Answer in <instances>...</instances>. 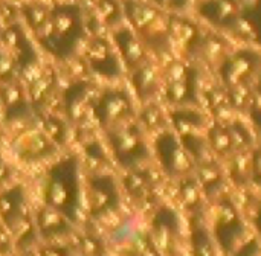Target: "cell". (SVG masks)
Segmentation results:
<instances>
[{
	"mask_svg": "<svg viewBox=\"0 0 261 256\" xmlns=\"http://www.w3.org/2000/svg\"><path fill=\"white\" fill-rule=\"evenodd\" d=\"M12 147L17 156L21 160H28V162H35V160L50 157L57 151V147L43 133V130H38L34 127L26 128L23 133H20L14 139Z\"/></svg>",
	"mask_w": 261,
	"mask_h": 256,
	"instance_id": "cell-9",
	"label": "cell"
},
{
	"mask_svg": "<svg viewBox=\"0 0 261 256\" xmlns=\"http://www.w3.org/2000/svg\"><path fill=\"white\" fill-rule=\"evenodd\" d=\"M0 218L12 232L18 246L26 247L37 237L35 223L28 212L26 192L21 185H14L0 194Z\"/></svg>",
	"mask_w": 261,
	"mask_h": 256,
	"instance_id": "cell-3",
	"label": "cell"
},
{
	"mask_svg": "<svg viewBox=\"0 0 261 256\" xmlns=\"http://www.w3.org/2000/svg\"><path fill=\"white\" fill-rule=\"evenodd\" d=\"M0 137H2V131H0Z\"/></svg>",
	"mask_w": 261,
	"mask_h": 256,
	"instance_id": "cell-30",
	"label": "cell"
},
{
	"mask_svg": "<svg viewBox=\"0 0 261 256\" xmlns=\"http://www.w3.org/2000/svg\"><path fill=\"white\" fill-rule=\"evenodd\" d=\"M87 209L92 218H101L119 208L121 198L115 179L107 173H95L87 179Z\"/></svg>",
	"mask_w": 261,
	"mask_h": 256,
	"instance_id": "cell-5",
	"label": "cell"
},
{
	"mask_svg": "<svg viewBox=\"0 0 261 256\" xmlns=\"http://www.w3.org/2000/svg\"><path fill=\"white\" fill-rule=\"evenodd\" d=\"M115 43L121 52V56L124 58V63L128 69H138L142 66L144 60V50L139 41L135 38V35L128 29H119L115 32Z\"/></svg>",
	"mask_w": 261,
	"mask_h": 256,
	"instance_id": "cell-16",
	"label": "cell"
},
{
	"mask_svg": "<svg viewBox=\"0 0 261 256\" xmlns=\"http://www.w3.org/2000/svg\"><path fill=\"white\" fill-rule=\"evenodd\" d=\"M57 73L52 69H41L40 73L28 82V101L34 111H43L57 89Z\"/></svg>",
	"mask_w": 261,
	"mask_h": 256,
	"instance_id": "cell-12",
	"label": "cell"
},
{
	"mask_svg": "<svg viewBox=\"0 0 261 256\" xmlns=\"http://www.w3.org/2000/svg\"><path fill=\"white\" fill-rule=\"evenodd\" d=\"M173 214L170 211H162L156 215L153 221V235L151 240L156 249L162 252H170L173 249L174 241V229H173Z\"/></svg>",
	"mask_w": 261,
	"mask_h": 256,
	"instance_id": "cell-17",
	"label": "cell"
},
{
	"mask_svg": "<svg viewBox=\"0 0 261 256\" xmlns=\"http://www.w3.org/2000/svg\"><path fill=\"white\" fill-rule=\"evenodd\" d=\"M35 229H37V234L44 240L66 237L73 232L72 223L61 212L46 205L37 214Z\"/></svg>",
	"mask_w": 261,
	"mask_h": 256,
	"instance_id": "cell-13",
	"label": "cell"
},
{
	"mask_svg": "<svg viewBox=\"0 0 261 256\" xmlns=\"http://www.w3.org/2000/svg\"><path fill=\"white\" fill-rule=\"evenodd\" d=\"M80 256H106V247L101 238L95 235H84L80 240Z\"/></svg>",
	"mask_w": 261,
	"mask_h": 256,
	"instance_id": "cell-23",
	"label": "cell"
},
{
	"mask_svg": "<svg viewBox=\"0 0 261 256\" xmlns=\"http://www.w3.org/2000/svg\"><path fill=\"white\" fill-rule=\"evenodd\" d=\"M118 241L127 246L125 256H159L151 237L141 231H133L130 227H121L118 231Z\"/></svg>",
	"mask_w": 261,
	"mask_h": 256,
	"instance_id": "cell-14",
	"label": "cell"
},
{
	"mask_svg": "<svg viewBox=\"0 0 261 256\" xmlns=\"http://www.w3.org/2000/svg\"><path fill=\"white\" fill-rule=\"evenodd\" d=\"M24 96V90L18 81L0 84V102L3 105L5 121L15 122L23 119L29 113V101Z\"/></svg>",
	"mask_w": 261,
	"mask_h": 256,
	"instance_id": "cell-11",
	"label": "cell"
},
{
	"mask_svg": "<svg viewBox=\"0 0 261 256\" xmlns=\"http://www.w3.org/2000/svg\"><path fill=\"white\" fill-rule=\"evenodd\" d=\"M142 121H144V124L148 128H156L161 124V113H159V110L154 108V107L145 108V111L142 115Z\"/></svg>",
	"mask_w": 261,
	"mask_h": 256,
	"instance_id": "cell-26",
	"label": "cell"
},
{
	"mask_svg": "<svg viewBox=\"0 0 261 256\" xmlns=\"http://www.w3.org/2000/svg\"><path fill=\"white\" fill-rule=\"evenodd\" d=\"M41 130L43 133L52 140V144L55 147H61L66 144V139H67V128H66V124L57 118V116H46L43 119V125H41Z\"/></svg>",
	"mask_w": 261,
	"mask_h": 256,
	"instance_id": "cell-20",
	"label": "cell"
},
{
	"mask_svg": "<svg viewBox=\"0 0 261 256\" xmlns=\"http://www.w3.org/2000/svg\"><path fill=\"white\" fill-rule=\"evenodd\" d=\"M92 115L101 128L110 130L121 124L130 122L133 118L132 99L124 90H107L98 96Z\"/></svg>",
	"mask_w": 261,
	"mask_h": 256,
	"instance_id": "cell-6",
	"label": "cell"
},
{
	"mask_svg": "<svg viewBox=\"0 0 261 256\" xmlns=\"http://www.w3.org/2000/svg\"><path fill=\"white\" fill-rule=\"evenodd\" d=\"M84 151H86V156H87V160L93 163V166L96 168L95 173H102L101 168L107 163V157H106V153L102 150V147L98 144V142H90L84 147Z\"/></svg>",
	"mask_w": 261,
	"mask_h": 256,
	"instance_id": "cell-24",
	"label": "cell"
},
{
	"mask_svg": "<svg viewBox=\"0 0 261 256\" xmlns=\"http://www.w3.org/2000/svg\"><path fill=\"white\" fill-rule=\"evenodd\" d=\"M110 148L116 162L125 169H135L141 162L148 157L144 137L138 125L125 122L107 130Z\"/></svg>",
	"mask_w": 261,
	"mask_h": 256,
	"instance_id": "cell-4",
	"label": "cell"
},
{
	"mask_svg": "<svg viewBox=\"0 0 261 256\" xmlns=\"http://www.w3.org/2000/svg\"><path fill=\"white\" fill-rule=\"evenodd\" d=\"M180 195L188 206H194L199 202V188L194 182H185L180 188Z\"/></svg>",
	"mask_w": 261,
	"mask_h": 256,
	"instance_id": "cell-25",
	"label": "cell"
},
{
	"mask_svg": "<svg viewBox=\"0 0 261 256\" xmlns=\"http://www.w3.org/2000/svg\"><path fill=\"white\" fill-rule=\"evenodd\" d=\"M40 256H73L67 246H46L40 250Z\"/></svg>",
	"mask_w": 261,
	"mask_h": 256,
	"instance_id": "cell-27",
	"label": "cell"
},
{
	"mask_svg": "<svg viewBox=\"0 0 261 256\" xmlns=\"http://www.w3.org/2000/svg\"><path fill=\"white\" fill-rule=\"evenodd\" d=\"M49 12H50V8L43 3H31V5L23 6V17L29 29L34 32V35L43 29V26L46 24L49 18Z\"/></svg>",
	"mask_w": 261,
	"mask_h": 256,
	"instance_id": "cell-19",
	"label": "cell"
},
{
	"mask_svg": "<svg viewBox=\"0 0 261 256\" xmlns=\"http://www.w3.org/2000/svg\"><path fill=\"white\" fill-rule=\"evenodd\" d=\"M122 5L118 0H98L96 20L107 26H118L122 21Z\"/></svg>",
	"mask_w": 261,
	"mask_h": 256,
	"instance_id": "cell-18",
	"label": "cell"
},
{
	"mask_svg": "<svg viewBox=\"0 0 261 256\" xmlns=\"http://www.w3.org/2000/svg\"><path fill=\"white\" fill-rule=\"evenodd\" d=\"M252 173L255 177H260L261 179V150L254 156V160H252Z\"/></svg>",
	"mask_w": 261,
	"mask_h": 256,
	"instance_id": "cell-29",
	"label": "cell"
},
{
	"mask_svg": "<svg viewBox=\"0 0 261 256\" xmlns=\"http://www.w3.org/2000/svg\"><path fill=\"white\" fill-rule=\"evenodd\" d=\"M83 11L75 3H60L50 8L43 29L35 34L38 44L55 58L66 60L73 55L84 38Z\"/></svg>",
	"mask_w": 261,
	"mask_h": 256,
	"instance_id": "cell-1",
	"label": "cell"
},
{
	"mask_svg": "<svg viewBox=\"0 0 261 256\" xmlns=\"http://www.w3.org/2000/svg\"><path fill=\"white\" fill-rule=\"evenodd\" d=\"M98 93L90 82L78 81L70 84L63 96V107L67 119L72 124H81L93 111Z\"/></svg>",
	"mask_w": 261,
	"mask_h": 256,
	"instance_id": "cell-7",
	"label": "cell"
},
{
	"mask_svg": "<svg viewBox=\"0 0 261 256\" xmlns=\"http://www.w3.org/2000/svg\"><path fill=\"white\" fill-rule=\"evenodd\" d=\"M84 56L90 70L102 78H118L121 73V64L112 44L104 37H93L86 46Z\"/></svg>",
	"mask_w": 261,
	"mask_h": 256,
	"instance_id": "cell-8",
	"label": "cell"
},
{
	"mask_svg": "<svg viewBox=\"0 0 261 256\" xmlns=\"http://www.w3.org/2000/svg\"><path fill=\"white\" fill-rule=\"evenodd\" d=\"M44 205L61 212L72 224L76 223L81 208L80 162L67 156L55 162L44 182Z\"/></svg>",
	"mask_w": 261,
	"mask_h": 256,
	"instance_id": "cell-2",
	"label": "cell"
},
{
	"mask_svg": "<svg viewBox=\"0 0 261 256\" xmlns=\"http://www.w3.org/2000/svg\"><path fill=\"white\" fill-rule=\"evenodd\" d=\"M124 188L138 202H147L154 194V180L145 169H130L124 177Z\"/></svg>",
	"mask_w": 261,
	"mask_h": 256,
	"instance_id": "cell-15",
	"label": "cell"
},
{
	"mask_svg": "<svg viewBox=\"0 0 261 256\" xmlns=\"http://www.w3.org/2000/svg\"><path fill=\"white\" fill-rule=\"evenodd\" d=\"M18 78L20 70L17 61L5 47H0V84L18 81Z\"/></svg>",
	"mask_w": 261,
	"mask_h": 256,
	"instance_id": "cell-22",
	"label": "cell"
},
{
	"mask_svg": "<svg viewBox=\"0 0 261 256\" xmlns=\"http://www.w3.org/2000/svg\"><path fill=\"white\" fill-rule=\"evenodd\" d=\"M135 89L141 98L150 96L154 89H156V81H154V73L150 67L141 66L135 70V78H133Z\"/></svg>",
	"mask_w": 261,
	"mask_h": 256,
	"instance_id": "cell-21",
	"label": "cell"
},
{
	"mask_svg": "<svg viewBox=\"0 0 261 256\" xmlns=\"http://www.w3.org/2000/svg\"><path fill=\"white\" fill-rule=\"evenodd\" d=\"M11 179V169L6 162L0 157V185H5Z\"/></svg>",
	"mask_w": 261,
	"mask_h": 256,
	"instance_id": "cell-28",
	"label": "cell"
},
{
	"mask_svg": "<svg viewBox=\"0 0 261 256\" xmlns=\"http://www.w3.org/2000/svg\"><path fill=\"white\" fill-rule=\"evenodd\" d=\"M158 156L162 162L164 169L171 176H180L188 173L191 168V160L182 147L174 140L173 136L164 134L156 142Z\"/></svg>",
	"mask_w": 261,
	"mask_h": 256,
	"instance_id": "cell-10",
	"label": "cell"
}]
</instances>
